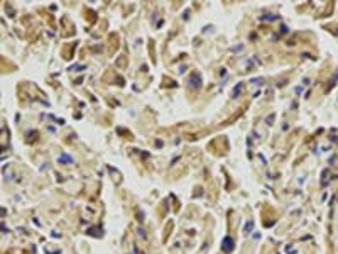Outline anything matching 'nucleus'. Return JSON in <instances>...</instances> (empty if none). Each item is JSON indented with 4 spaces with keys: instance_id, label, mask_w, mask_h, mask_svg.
<instances>
[{
    "instance_id": "1",
    "label": "nucleus",
    "mask_w": 338,
    "mask_h": 254,
    "mask_svg": "<svg viewBox=\"0 0 338 254\" xmlns=\"http://www.w3.org/2000/svg\"><path fill=\"white\" fill-rule=\"evenodd\" d=\"M225 249H227V251H230V249H232V241H230L228 237L225 239Z\"/></svg>"
}]
</instances>
